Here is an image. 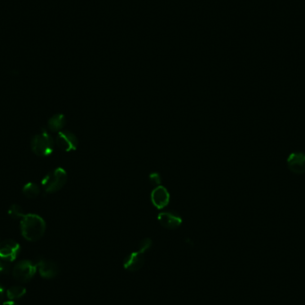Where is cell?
<instances>
[{"mask_svg":"<svg viewBox=\"0 0 305 305\" xmlns=\"http://www.w3.org/2000/svg\"><path fill=\"white\" fill-rule=\"evenodd\" d=\"M10 270V262L4 261L0 258V276L5 274Z\"/></svg>","mask_w":305,"mask_h":305,"instance_id":"2e32d148","label":"cell"},{"mask_svg":"<svg viewBox=\"0 0 305 305\" xmlns=\"http://www.w3.org/2000/svg\"><path fill=\"white\" fill-rule=\"evenodd\" d=\"M149 182L154 186H158L161 183V176L158 173H152L149 177Z\"/></svg>","mask_w":305,"mask_h":305,"instance_id":"e0dca14e","label":"cell"},{"mask_svg":"<svg viewBox=\"0 0 305 305\" xmlns=\"http://www.w3.org/2000/svg\"><path fill=\"white\" fill-rule=\"evenodd\" d=\"M31 150L39 156H48L54 150V141L51 136L46 130L35 135L31 143Z\"/></svg>","mask_w":305,"mask_h":305,"instance_id":"277c9868","label":"cell"},{"mask_svg":"<svg viewBox=\"0 0 305 305\" xmlns=\"http://www.w3.org/2000/svg\"><path fill=\"white\" fill-rule=\"evenodd\" d=\"M9 216L12 217L13 219H21L25 216V213L23 212L22 208L18 204H13L11 205L8 210Z\"/></svg>","mask_w":305,"mask_h":305,"instance_id":"9a60e30c","label":"cell"},{"mask_svg":"<svg viewBox=\"0 0 305 305\" xmlns=\"http://www.w3.org/2000/svg\"><path fill=\"white\" fill-rule=\"evenodd\" d=\"M151 201L157 209H164L170 202L169 191L164 186L155 187L151 193Z\"/></svg>","mask_w":305,"mask_h":305,"instance_id":"30bf717a","label":"cell"},{"mask_svg":"<svg viewBox=\"0 0 305 305\" xmlns=\"http://www.w3.org/2000/svg\"><path fill=\"white\" fill-rule=\"evenodd\" d=\"M158 221L161 225L168 230H175L182 223V217L171 212H161L158 215Z\"/></svg>","mask_w":305,"mask_h":305,"instance_id":"8fae6325","label":"cell"},{"mask_svg":"<svg viewBox=\"0 0 305 305\" xmlns=\"http://www.w3.org/2000/svg\"><path fill=\"white\" fill-rule=\"evenodd\" d=\"M152 244H153V242L150 239L146 238V239H143L139 243L137 250L131 252L125 259L123 262L124 269L128 271H131V272H135V271L140 270L146 261L145 255L146 252L149 251Z\"/></svg>","mask_w":305,"mask_h":305,"instance_id":"7a4b0ae2","label":"cell"},{"mask_svg":"<svg viewBox=\"0 0 305 305\" xmlns=\"http://www.w3.org/2000/svg\"><path fill=\"white\" fill-rule=\"evenodd\" d=\"M67 173L62 168H57L46 175L42 180V186L46 193L52 194L61 190L66 184Z\"/></svg>","mask_w":305,"mask_h":305,"instance_id":"3957f363","label":"cell"},{"mask_svg":"<svg viewBox=\"0 0 305 305\" xmlns=\"http://www.w3.org/2000/svg\"><path fill=\"white\" fill-rule=\"evenodd\" d=\"M287 164L290 172L295 174H305V154L303 152H294L288 155Z\"/></svg>","mask_w":305,"mask_h":305,"instance_id":"ba28073f","label":"cell"},{"mask_svg":"<svg viewBox=\"0 0 305 305\" xmlns=\"http://www.w3.org/2000/svg\"><path fill=\"white\" fill-rule=\"evenodd\" d=\"M26 294V288L21 285L12 286L5 291V297L8 298L10 301H16L21 299L25 296Z\"/></svg>","mask_w":305,"mask_h":305,"instance_id":"7c38bea8","label":"cell"},{"mask_svg":"<svg viewBox=\"0 0 305 305\" xmlns=\"http://www.w3.org/2000/svg\"><path fill=\"white\" fill-rule=\"evenodd\" d=\"M56 143L58 147H60L62 150L71 152L76 150L79 141L74 133L71 132L69 130H64L58 132L56 138Z\"/></svg>","mask_w":305,"mask_h":305,"instance_id":"52a82bcc","label":"cell"},{"mask_svg":"<svg viewBox=\"0 0 305 305\" xmlns=\"http://www.w3.org/2000/svg\"><path fill=\"white\" fill-rule=\"evenodd\" d=\"M20 251V244L13 239H6L0 243V258L7 262L15 261Z\"/></svg>","mask_w":305,"mask_h":305,"instance_id":"8992f818","label":"cell"},{"mask_svg":"<svg viewBox=\"0 0 305 305\" xmlns=\"http://www.w3.org/2000/svg\"><path fill=\"white\" fill-rule=\"evenodd\" d=\"M4 297H5V290L4 287L0 284V305L4 303Z\"/></svg>","mask_w":305,"mask_h":305,"instance_id":"ac0fdd59","label":"cell"},{"mask_svg":"<svg viewBox=\"0 0 305 305\" xmlns=\"http://www.w3.org/2000/svg\"><path fill=\"white\" fill-rule=\"evenodd\" d=\"M37 271L35 263L30 260H22L14 265L12 274L15 280L21 283H27L33 279Z\"/></svg>","mask_w":305,"mask_h":305,"instance_id":"5b68a950","label":"cell"},{"mask_svg":"<svg viewBox=\"0 0 305 305\" xmlns=\"http://www.w3.org/2000/svg\"><path fill=\"white\" fill-rule=\"evenodd\" d=\"M22 193L28 198H35L38 195H40V188L35 183H27L25 186L22 188Z\"/></svg>","mask_w":305,"mask_h":305,"instance_id":"5bb4252c","label":"cell"},{"mask_svg":"<svg viewBox=\"0 0 305 305\" xmlns=\"http://www.w3.org/2000/svg\"><path fill=\"white\" fill-rule=\"evenodd\" d=\"M18 305L17 304H16V303H15V302L10 301V300H9V301L4 302V303H3V304H2V305Z\"/></svg>","mask_w":305,"mask_h":305,"instance_id":"d6986e66","label":"cell"},{"mask_svg":"<svg viewBox=\"0 0 305 305\" xmlns=\"http://www.w3.org/2000/svg\"><path fill=\"white\" fill-rule=\"evenodd\" d=\"M66 122V120L64 115L62 114L55 115L49 120V128L51 131L57 132L61 131L62 128L64 127Z\"/></svg>","mask_w":305,"mask_h":305,"instance_id":"4fadbf2b","label":"cell"},{"mask_svg":"<svg viewBox=\"0 0 305 305\" xmlns=\"http://www.w3.org/2000/svg\"><path fill=\"white\" fill-rule=\"evenodd\" d=\"M36 265H37V270L39 271L40 276L44 279H54L59 273V268L54 261L41 259L38 261Z\"/></svg>","mask_w":305,"mask_h":305,"instance_id":"9c48e42d","label":"cell"},{"mask_svg":"<svg viewBox=\"0 0 305 305\" xmlns=\"http://www.w3.org/2000/svg\"><path fill=\"white\" fill-rule=\"evenodd\" d=\"M46 231V222L37 214H25L21 220V232L24 239L35 242L40 240Z\"/></svg>","mask_w":305,"mask_h":305,"instance_id":"6da1fadb","label":"cell"}]
</instances>
